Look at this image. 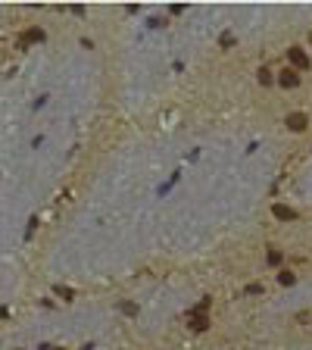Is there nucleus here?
Here are the masks:
<instances>
[{"instance_id":"obj_1","label":"nucleus","mask_w":312,"mask_h":350,"mask_svg":"<svg viewBox=\"0 0 312 350\" xmlns=\"http://www.w3.org/2000/svg\"><path fill=\"white\" fill-rule=\"evenodd\" d=\"M206 306H209V300H200L191 313H188V325L194 328V331H206L209 328V319H206Z\"/></svg>"},{"instance_id":"obj_8","label":"nucleus","mask_w":312,"mask_h":350,"mask_svg":"<svg viewBox=\"0 0 312 350\" xmlns=\"http://www.w3.org/2000/svg\"><path fill=\"white\" fill-rule=\"evenodd\" d=\"M259 82H262V85H269V82H272V72H269V69H265V66H262V69H259Z\"/></svg>"},{"instance_id":"obj_2","label":"nucleus","mask_w":312,"mask_h":350,"mask_svg":"<svg viewBox=\"0 0 312 350\" xmlns=\"http://www.w3.org/2000/svg\"><path fill=\"white\" fill-rule=\"evenodd\" d=\"M287 128H290V132H306V128H309V116L306 113H287Z\"/></svg>"},{"instance_id":"obj_6","label":"nucleus","mask_w":312,"mask_h":350,"mask_svg":"<svg viewBox=\"0 0 312 350\" xmlns=\"http://www.w3.org/2000/svg\"><path fill=\"white\" fill-rule=\"evenodd\" d=\"M278 282H281L284 288H290V285L297 282V279H293V272H290V269H284V272H278Z\"/></svg>"},{"instance_id":"obj_4","label":"nucleus","mask_w":312,"mask_h":350,"mask_svg":"<svg viewBox=\"0 0 312 350\" xmlns=\"http://www.w3.org/2000/svg\"><path fill=\"white\" fill-rule=\"evenodd\" d=\"M278 82H281L284 88H297V85H300V72L284 66V69H281V75H278Z\"/></svg>"},{"instance_id":"obj_5","label":"nucleus","mask_w":312,"mask_h":350,"mask_svg":"<svg viewBox=\"0 0 312 350\" xmlns=\"http://www.w3.org/2000/svg\"><path fill=\"white\" fill-rule=\"evenodd\" d=\"M272 213L278 216V219H284V222H290V219H297V213H293L290 207H284V204H275V207H272Z\"/></svg>"},{"instance_id":"obj_3","label":"nucleus","mask_w":312,"mask_h":350,"mask_svg":"<svg viewBox=\"0 0 312 350\" xmlns=\"http://www.w3.org/2000/svg\"><path fill=\"white\" fill-rule=\"evenodd\" d=\"M287 60L293 63V69H306V66H309V57H306L303 47H290V50H287Z\"/></svg>"},{"instance_id":"obj_7","label":"nucleus","mask_w":312,"mask_h":350,"mask_svg":"<svg viewBox=\"0 0 312 350\" xmlns=\"http://www.w3.org/2000/svg\"><path fill=\"white\" fill-rule=\"evenodd\" d=\"M44 38V31H38V28H31V31H25V38H22V44H31V41H41Z\"/></svg>"},{"instance_id":"obj_9","label":"nucleus","mask_w":312,"mask_h":350,"mask_svg":"<svg viewBox=\"0 0 312 350\" xmlns=\"http://www.w3.org/2000/svg\"><path fill=\"white\" fill-rule=\"evenodd\" d=\"M269 263H272V266H278V263H281V253H278V250H272V253H269Z\"/></svg>"}]
</instances>
